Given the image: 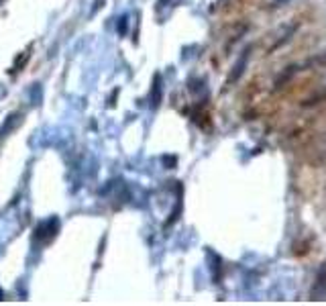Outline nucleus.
I'll return each mask as SVG.
<instances>
[{
	"instance_id": "obj_4",
	"label": "nucleus",
	"mask_w": 326,
	"mask_h": 306,
	"mask_svg": "<svg viewBox=\"0 0 326 306\" xmlns=\"http://www.w3.org/2000/svg\"><path fill=\"white\" fill-rule=\"evenodd\" d=\"M159 100H161V76H155V80H153V92H151V104L159 106Z\"/></svg>"
},
{
	"instance_id": "obj_7",
	"label": "nucleus",
	"mask_w": 326,
	"mask_h": 306,
	"mask_svg": "<svg viewBox=\"0 0 326 306\" xmlns=\"http://www.w3.org/2000/svg\"><path fill=\"white\" fill-rule=\"evenodd\" d=\"M290 0H273L271 2V8H277V6H284V4H288Z\"/></svg>"
},
{
	"instance_id": "obj_6",
	"label": "nucleus",
	"mask_w": 326,
	"mask_h": 306,
	"mask_svg": "<svg viewBox=\"0 0 326 306\" xmlns=\"http://www.w3.org/2000/svg\"><path fill=\"white\" fill-rule=\"evenodd\" d=\"M125 31H127V16H123V18H121V25H119V33L123 35Z\"/></svg>"
},
{
	"instance_id": "obj_3",
	"label": "nucleus",
	"mask_w": 326,
	"mask_h": 306,
	"mask_svg": "<svg viewBox=\"0 0 326 306\" xmlns=\"http://www.w3.org/2000/svg\"><path fill=\"white\" fill-rule=\"evenodd\" d=\"M57 229H59L57 221H55V218H51L49 223H45V225H41V227H39V235H37V237H43L45 241H49V239L57 233Z\"/></svg>"
},
{
	"instance_id": "obj_2",
	"label": "nucleus",
	"mask_w": 326,
	"mask_h": 306,
	"mask_svg": "<svg viewBox=\"0 0 326 306\" xmlns=\"http://www.w3.org/2000/svg\"><path fill=\"white\" fill-rule=\"evenodd\" d=\"M249 55H251V47H247V49L241 53V57L237 59V63L232 65V72H230V76H228V84H235V82L243 76V72H245V68H247V61H249Z\"/></svg>"
},
{
	"instance_id": "obj_1",
	"label": "nucleus",
	"mask_w": 326,
	"mask_h": 306,
	"mask_svg": "<svg viewBox=\"0 0 326 306\" xmlns=\"http://www.w3.org/2000/svg\"><path fill=\"white\" fill-rule=\"evenodd\" d=\"M310 296H312V300H324L326 298V261L318 268V272H316V278H314Z\"/></svg>"
},
{
	"instance_id": "obj_5",
	"label": "nucleus",
	"mask_w": 326,
	"mask_h": 306,
	"mask_svg": "<svg viewBox=\"0 0 326 306\" xmlns=\"http://www.w3.org/2000/svg\"><path fill=\"white\" fill-rule=\"evenodd\" d=\"M14 125H18V115H14V117H8V121H6V123H4V127L0 129V137H4L8 129L12 131V129H14Z\"/></svg>"
}]
</instances>
